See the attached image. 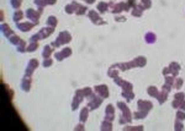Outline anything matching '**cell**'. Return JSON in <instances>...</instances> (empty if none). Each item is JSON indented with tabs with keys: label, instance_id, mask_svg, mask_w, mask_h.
<instances>
[{
	"label": "cell",
	"instance_id": "obj_1",
	"mask_svg": "<svg viewBox=\"0 0 185 131\" xmlns=\"http://www.w3.org/2000/svg\"><path fill=\"white\" fill-rule=\"evenodd\" d=\"M117 107L121 109V112H122V115L120 116V124H128V123H131L132 114H131V112H130L128 107L126 106V103L119 102L117 103Z\"/></svg>",
	"mask_w": 185,
	"mask_h": 131
},
{
	"label": "cell",
	"instance_id": "obj_2",
	"mask_svg": "<svg viewBox=\"0 0 185 131\" xmlns=\"http://www.w3.org/2000/svg\"><path fill=\"white\" fill-rule=\"evenodd\" d=\"M72 40V37H71V33L67 32V31H63L59 33V36L57 38V40H54L52 43V47H60L62 44H66V43H69Z\"/></svg>",
	"mask_w": 185,
	"mask_h": 131
},
{
	"label": "cell",
	"instance_id": "obj_3",
	"mask_svg": "<svg viewBox=\"0 0 185 131\" xmlns=\"http://www.w3.org/2000/svg\"><path fill=\"white\" fill-rule=\"evenodd\" d=\"M130 5L128 3H117V4H115V3H110L109 4V8H110V10H111V12L112 13H120V12H122V11H127V10H130Z\"/></svg>",
	"mask_w": 185,
	"mask_h": 131
},
{
	"label": "cell",
	"instance_id": "obj_4",
	"mask_svg": "<svg viewBox=\"0 0 185 131\" xmlns=\"http://www.w3.org/2000/svg\"><path fill=\"white\" fill-rule=\"evenodd\" d=\"M88 101H89V103H88V107H89V109H98L100 106H101V103H102V97H98V94L95 93V94H90L88 97Z\"/></svg>",
	"mask_w": 185,
	"mask_h": 131
},
{
	"label": "cell",
	"instance_id": "obj_5",
	"mask_svg": "<svg viewBox=\"0 0 185 131\" xmlns=\"http://www.w3.org/2000/svg\"><path fill=\"white\" fill-rule=\"evenodd\" d=\"M88 16H89V18L91 20V22L94 25H105L106 23L105 21H102V18L99 16V13L95 10H89L88 11Z\"/></svg>",
	"mask_w": 185,
	"mask_h": 131
},
{
	"label": "cell",
	"instance_id": "obj_6",
	"mask_svg": "<svg viewBox=\"0 0 185 131\" xmlns=\"http://www.w3.org/2000/svg\"><path fill=\"white\" fill-rule=\"evenodd\" d=\"M94 91L98 96L102 98H107L109 97V87L106 85H99V86H95L94 87Z\"/></svg>",
	"mask_w": 185,
	"mask_h": 131
},
{
	"label": "cell",
	"instance_id": "obj_7",
	"mask_svg": "<svg viewBox=\"0 0 185 131\" xmlns=\"http://www.w3.org/2000/svg\"><path fill=\"white\" fill-rule=\"evenodd\" d=\"M16 25H17V28H19L20 31L27 32V31H30L36 23H35V22H29V21H26V22H17Z\"/></svg>",
	"mask_w": 185,
	"mask_h": 131
},
{
	"label": "cell",
	"instance_id": "obj_8",
	"mask_svg": "<svg viewBox=\"0 0 185 131\" xmlns=\"http://www.w3.org/2000/svg\"><path fill=\"white\" fill-rule=\"evenodd\" d=\"M105 119L109 120V121H112L115 119V108L112 104H109L106 107V110H105Z\"/></svg>",
	"mask_w": 185,
	"mask_h": 131
},
{
	"label": "cell",
	"instance_id": "obj_9",
	"mask_svg": "<svg viewBox=\"0 0 185 131\" xmlns=\"http://www.w3.org/2000/svg\"><path fill=\"white\" fill-rule=\"evenodd\" d=\"M137 106H138V109L146 110V112H149V110L153 108L152 102H149V101H143V99L138 101V103H137Z\"/></svg>",
	"mask_w": 185,
	"mask_h": 131
},
{
	"label": "cell",
	"instance_id": "obj_10",
	"mask_svg": "<svg viewBox=\"0 0 185 131\" xmlns=\"http://www.w3.org/2000/svg\"><path fill=\"white\" fill-rule=\"evenodd\" d=\"M132 66L133 67H143L146 64H147V60H146V58L145 57H137V58H135L132 61Z\"/></svg>",
	"mask_w": 185,
	"mask_h": 131
},
{
	"label": "cell",
	"instance_id": "obj_11",
	"mask_svg": "<svg viewBox=\"0 0 185 131\" xmlns=\"http://www.w3.org/2000/svg\"><path fill=\"white\" fill-rule=\"evenodd\" d=\"M26 16L29 20H32L33 22H35L36 25L38 23V18H40V13H37L35 10H32V9H29L26 11Z\"/></svg>",
	"mask_w": 185,
	"mask_h": 131
},
{
	"label": "cell",
	"instance_id": "obj_12",
	"mask_svg": "<svg viewBox=\"0 0 185 131\" xmlns=\"http://www.w3.org/2000/svg\"><path fill=\"white\" fill-rule=\"evenodd\" d=\"M37 66H38V61L36 59L30 60V63H29V65H27V69H26V75H30V76H31V74L33 72L35 69H37Z\"/></svg>",
	"mask_w": 185,
	"mask_h": 131
},
{
	"label": "cell",
	"instance_id": "obj_13",
	"mask_svg": "<svg viewBox=\"0 0 185 131\" xmlns=\"http://www.w3.org/2000/svg\"><path fill=\"white\" fill-rule=\"evenodd\" d=\"M30 87H31V79H30V75H26V76L22 79L21 88L24 89V91H30Z\"/></svg>",
	"mask_w": 185,
	"mask_h": 131
},
{
	"label": "cell",
	"instance_id": "obj_14",
	"mask_svg": "<svg viewBox=\"0 0 185 131\" xmlns=\"http://www.w3.org/2000/svg\"><path fill=\"white\" fill-rule=\"evenodd\" d=\"M143 6L140 4V5H135L133 8H132V16H135V17H141L142 16V13H143Z\"/></svg>",
	"mask_w": 185,
	"mask_h": 131
},
{
	"label": "cell",
	"instance_id": "obj_15",
	"mask_svg": "<svg viewBox=\"0 0 185 131\" xmlns=\"http://www.w3.org/2000/svg\"><path fill=\"white\" fill-rule=\"evenodd\" d=\"M73 5H74V8H75V13L77 15H84V13L86 12V6H83V5H79L78 3H75V1H73L72 3Z\"/></svg>",
	"mask_w": 185,
	"mask_h": 131
},
{
	"label": "cell",
	"instance_id": "obj_16",
	"mask_svg": "<svg viewBox=\"0 0 185 131\" xmlns=\"http://www.w3.org/2000/svg\"><path fill=\"white\" fill-rule=\"evenodd\" d=\"M52 33H53V27H47V28H42L38 32V36H40V38H46V37L51 36Z\"/></svg>",
	"mask_w": 185,
	"mask_h": 131
},
{
	"label": "cell",
	"instance_id": "obj_17",
	"mask_svg": "<svg viewBox=\"0 0 185 131\" xmlns=\"http://www.w3.org/2000/svg\"><path fill=\"white\" fill-rule=\"evenodd\" d=\"M169 69H170V74H172L173 76H176V75L179 74V71H180V65L178 63H175V61H173V63H170Z\"/></svg>",
	"mask_w": 185,
	"mask_h": 131
},
{
	"label": "cell",
	"instance_id": "obj_18",
	"mask_svg": "<svg viewBox=\"0 0 185 131\" xmlns=\"http://www.w3.org/2000/svg\"><path fill=\"white\" fill-rule=\"evenodd\" d=\"M88 115H89V107L86 106L85 108L81 109V112H80V115H79V118H80V123H85L86 119H88Z\"/></svg>",
	"mask_w": 185,
	"mask_h": 131
},
{
	"label": "cell",
	"instance_id": "obj_19",
	"mask_svg": "<svg viewBox=\"0 0 185 131\" xmlns=\"http://www.w3.org/2000/svg\"><path fill=\"white\" fill-rule=\"evenodd\" d=\"M147 93L150 96V97H155V98L159 96V91H158V88L154 87V86H149V87L147 88Z\"/></svg>",
	"mask_w": 185,
	"mask_h": 131
},
{
	"label": "cell",
	"instance_id": "obj_20",
	"mask_svg": "<svg viewBox=\"0 0 185 131\" xmlns=\"http://www.w3.org/2000/svg\"><path fill=\"white\" fill-rule=\"evenodd\" d=\"M148 114V112H146V110H142V109H138L137 112L133 113V118L135 119H143V118H146Z\"/></svg>",
	"mask_w": 185,
	"mask_h": 131
},
{
	"label": "cell",
	"instance_id": "obj_21",
	"mask_svg": "<svg viewBox=\"0 0 185 131\" xmlns=\"http://www.w3.org/2000/svg\"><path fill=\"white\" fill-rule=\"evenodd\" d=\"M145 39H146V42H147L148 44H152V43H154V42H155L157 37H155V34H154V33H152V32H148V33H146Z\"/></svg>",
	"mask_w": 185,
	"mask_h": 131
},
{
	"label": "cell",
	"instance_id": "obj_22",
	"mask_svg": "<svg viewBox=\"0 0 185 131\" xmlns=\"http://www.w3.org/2000/svg\"><path fill=\"white\" fill-rule=\"evenodd\" d=\"M81 101H83V97H80V96L75 94V97H74V99H73V102H72V110L77 109V108L79 107V104H80Z\"/></svg>",
	"mask_w": 185,
	"mask_h": 131
},
{
	"label": "cell",
	"instance_id": "obj_23",
	"mask_svg": "<svg viewBox=\"0 0 185 131\" xmlns=\"http://www.w3.org/2000/svg\"><path fill=\"white\" fill-rule=\"evenodd\" d=\"M1 30H3V33H4V36L5 37H8V38H10L11 36H12V31L10 30V27L8 26V25H5V23H3L1 25Z\"/></svg>",
	"mask_w": 185,
	"mask_h": 131
},
{
	"label": "cell",
	"instance_id": "obj_24",
	"mask_svg": "<svg viewBox=\"0 0 185 131\" xmlns=\"http://www.w3.org/2000/svg\"><path fill=\"white\" fill-rule=\"evenodd\" d=\"M117 67H119V64H116V65H114V66H111L110 69H109V76L110 77H116L117 76V72H119V70H117Z\"/></svg>",
	"mask_w": 185,
	"mask_h": 131
},
{
	"label": "cell",
	"instance_id": "obj_25",
	"mask_svg": "<svg viewBox=\"0 0 185 131\" xmlns=\"http://www.w3.org/2000/svg\"><path fill=\"white\" fill-rule=\"evenodd\" d=\"M107 10H109V4H106L105 1H101V3L98 4V11H99L100 13H104V12H106Z\"/></svg>",
	"mask_w": 185,
	"mask_h": 131
},
{
	"label": "cell",
	"instance_id": "obj_26",
	"mask_svg": "<svg viewBox=\"0 0 185 131\" xmlns=\"http://www.w3.org/2000/svg\"><path fill=\"white\" fill-rule=\"evenodd\" d=\"M101 130H107V131H110V130H112V124H111V121H109V120H104L101 123V127H100Z\"/></svg>",
	"mask_w": 185,
	"mask_h": 131
},
{
	"label": "cell",
	"instance_id": "obj_27",
	"mask_svg": "<svg viewBox=\"0 0 185 131\" xmlns=\"http://www.w3.org/2000/svg\"><path fill=\"white\" fill-rule=\"evenodd\" d=\"M157 98H158L159 104H163V103L166 102L167 98H168V93H167V92H164V91H161V92H159V96H158Z\"/></svg>",
	"mask_w": 185,
	"mask_h": 131
},
{
	"label": "cell",
	"instance_id": "obj_28",
	"mask_svg": "<svg viewBox=\"0 0 185 131\" xmlns=\"http://www.w3.org/2000/svg\"><path fill=\"white\" fill-rule=\"evenodd\" d=\"M122 97L126 98V99L130 102V101H132V99L135 98V94H133L132 91H123V92H122Z\"/></svg>",
	"mask_w": 185,
	"mask_h": 131
},
{
	"label": "cell",
	"instance_id": "obj_29",
	"mask_svg": "<svg viewBox=\"0 0 185 131\" xmlns=\"http://www.w3.org/2000/svg\"><path fill=\"white\" fill-rule=\"evenodd\" d=\"M47 26H50V27H56L57 26V18L54 17V16H50L48 18H47Z\"/></svg>",
	"mask_w": 185,
	"mask_h": 131
},
{
	"label": "cell",
	"instance_id": "obj_30",
	"mask_svg": "<svg viewBox=\"0 0 185 131\" xmlns=\"http://www.w3.org/2000/svg\"><path fill=\"white\" fill-rule=\"evenodd\" d=\"M133 66H132V63L130 61V63H122V64H119V69L120 70H122V71H126V70H128V69H132Z\"/></svg>",
	"mask_w": 185,
	"mask_h": 131
},
{
	"label": "cell",
	"instance_id": "obj_31",
	"mask_svg": "<svg viewBox=\"0 0 185 131\" xmlns=\"http://www.w3.org/2000/svg\"><path fill=\"white\" fill-rule=\"evenodd\" d=\"M121 87H122L123 91H132V88H133V86H132L131 82H127V81H123L122 85H121Z\"/></svg>",
	"mask_w": 185,
	"mask_h": 131
},
{
	"label": "cell",
	"instance_id": "obj_32",
	"mask_svg": "<svg viewBox=\"0 0 185 131\" xmlns=\"http://www.w3.org/2000/svg\"><path fill=\"white\" fill-rule=\"evenodd\" d=\"M38 47V43L37 42H31L29 45L26 47V52H35Z\"/></svg>",
	"mask_w": 185,
	"mask_h": 131
},
{
	"label": "cell",
	"instance_id": "obj_33",
	"mask_svg": "<svg viewBox=\"0 0 185 131\" xmlns=\"http://www.w3.org/2000/svg\"><path fill=\"white\" fill-rule=\"evenodd\" d=\"M51 54H52V48H51V45H46L45 49H43V53H42L43 58H45V59H46V58H50Z\"/></svg>",
	"mask_w": 185,
	"mask_h": 131
},
{
	"label": "cell",
	"instance_id": "obj_34",
	"mask_svg": "<svg viewBox=\"0 0 185 131\" xmlns=\"http://www.w3.org/2000/svg\"><path fill=\"white\" fill-rule=\"evenodd\" d=\"M10 39V42L12 43V44H15V45H17V44H20L22 42V39L20 38V37H17V36H15V34H12V36L9 38Z\"/></svg>",
	"mask_w": 185,
	"mask_h": 131
},
{
	"label": "cell",
	"instance_id": "obj_35",
	"mask_svg": "<svg viewBox=\"0 0 185 131\" xmlns=\"http://www.w3.org/2000/svg\"><path fill=\"white\" fill-rule=\"evenodd\" d=\"M22 16H24V13H22L21 11H20V10H17L15 13H14V21H15L16 23L20 22V20L22 18Z\"/></svg>",
	"mask_w": 185,
	"mask_h": 131
},
{
	"label": "cell",
	"instance_id": "obj_36",
	"mask_svg": "<svg viewBox=\"0 0 185 131\" xmlns=\"http://www.w3.org/2000/svg\"><path fill=\"white\" fill-rule=\"evenodd\" d=\"M174 81H175V76H169V75H167L166 76V84L167 85H169V86H172L173 87V85H174Z\"/></svg>",
	"mask_w": 185,
	"mask_h": 131
},
{
	"label": "cell",
	"instance_id": "obj_37",
	"mask_svg": "<svg viewBox=\"0 0 185 131\" xmlns=\"http://www.w3.org/2000/svg\"><path fill=\"white\" fill-rule=\"evenodd\" d=\"M10 4L14 9H16L19 10V8L21 6V0H10Z\"/></svg>",
	"mask_w": 185,
	"mask_h": 131
},
{
	"label": "cell",
	"instance_id": "obj_38",
	"mask_svg": "<svg viewBox=\"0 0 185 131\" xmlns=\"http://www.w3.org/2000/svg\"><path fill=\"white\" fill-rule=\"evenodd\" d=\"M35 4L40 6V9H38V12L41 13V12H42V9H43V6H46V1H45V0H35Z\"/></svg>",
	"mask_w": 185,
	"mask_h": 131
},
{
	"label": "cell",
	"instance_id": "obj_39",
	"mask_svg": "<svg viewBox=\"0 0 185 131\" xmlns=\"http://www.w3.org/2000/svg\"><path fill=\"white\" fill-rule=\"evenodd\" d=\"M141 5L143 6V9H149L150 6H152V3H150V0H141Z\"/></svg>",
	"mask_w": 185,
	"mask_h": 131
},
{
	"label": "cell",
	"instance_id": "obj_40",
	"mask_svg": "<svg viewBox=\"0 0 185 131\" xmlns=\"http://www.w3.org/2000/svg\"><path fill=\"white\" fill-rule=\"evenodd\" d=\"M183 86V79H180V77H178V79H175V81H174V85H173V87L174 88H180Z\"/></svg>",
	"mask_w": 185,
	"mask_h": 131
},
{
	"label": "cell",
	"instance_id": "obj_41",
	"mask_svg": "<svg viewBox=\"0 0 185 131\" xmlns=\"http://www.w3.org/2000/svg\"><path fill=\"white\" fill-rule=\"evenodd\" d=\"M60 53H62V55H63V58H64V59H66L67 57H71V55H72V50H71V48H66V49H63Z\"/></svg>",
	"mask_w": 185,
	"mask_h": 131
},
{
	"label": "cell",
	"instance_id": "obj_42",
	"mask_svg": "<svg viewBox=\"0 0 185 131\" xmlns=\"http://www.w3.org/2000/svg\"><path fill=\"white\" fill-rule=\"evenodd\" d=\"M174 129L175 130H183L184 129V125H183V123H181V120H179V119H176L175 120V124H174Z\"/></svg>",
	"mask_w": 185,
	"mask_h": 131
},
{
	"label": "cell",
	"instance_id": "obj_43",
	"mask_svg": "<svg viewBox=\"0 0 185 131\" xmlns=\"http://www.w3.org/2000/svg\"><path fill=\"white\" fill-rule=\"evenodd\" d=\"M66 12H68V13H73V12H75V8H74V5H73V4L67 5V6H66Z\"/></svg>",
	"mask_w": 185,
	"mask_h": 131
},
{
	"label": "cell",
	"instance_id": "obj_44",
	"mask_svg": "<svg viewBox=\"0 0 185 131\" xmlns=\"http://www.w3.org/2000/svg\"><path fill=\"white\" fill-rule=\"evenodd\" d=\"M176 118L179 119V120H185V113H184V110H178V113H176Z\"/></svg>",
	"mask_w": 185,
	"mask_h": 131
},
{
	"label": "cell",
	"instance_id": "obj_45",
	"mask_svg": "<svg viewBox=\"0 0 185 131\" xmlns=\"http://www.w3.org/2000/svg\"><path fill=\"white\" fill-rule=\"evenodd\" d=\"M184 98H185V94H184L183 92H179V93H176V94L174 96V99H179V101H184Z\"/></svg>",
	"mask_w": 185,
	"mask_h": 131
},
{
	"label": "cell",
	"instance_id": "obj_46",
	"mask_svg": "<svg viewBox=\"0 0 185 131\" xmlns=\"http://www.w3.org/2000/svg\"><path fill=\"white\" fill-rule=\"evenodd\" d=\"M125 81V80H122L121 77H119V76H116V77H114V82L116 85H119V86H121L122 85V82Z\"/></svg>",
	"mask_w": 185,
	"mask_h": 131
},
{
	"label": "cell",
	"instance_id": "obj_47",
	"mask_svg": "<svg viewBox=\"0 0 185 131\" xmlns=\"http://www.w3.org/2000/svg\"><path fill=\"white\" fill-rule=\"evenodd\" d=\"M170 89H172V86H169V85H167V84H164V86L162 87V91L167 92V93H169V92H170Z\"/></svg>",
	"mask_w": 185,
	"mask_h": 131
},
{
	"label": "cell",
	"instance_id": "obj_48",
	"mask_svg": "<svg viewBox=\"0 0 185 131\" xmlns=\"http://www.w3.org/2000/svg\"><path fill=\"white\" fill-rule=\"evenodd\" d=\"M51 65H52V60L50 58H46L45 61H43V66L47 67V66H51Z\"/></svg>",
	"mask_w": 185,
	"mask_h": 131
},
{
	"label": "cell",
	"instance_id": "obj_49",
	"mask_svg": "<svg viewBox=\"0 0 185 131\" xmlns=\"http://www.w3.org/2000/svg\"><path fill=\"white\" fill-rule=\"evenodd\" d=\"M180 103H181V101H179V99H174L173 103H172V106H173V108H179V107H180Z\"/></svg>",
	"mask_w": 185,
	"mask_h": 131
},
{
	"label": "cell",
	"instance_id": "obj_50",
	"mask_svg": "<svg viewBox=\"0 0 185 131\" xmlns=\"http://www.w3.org/2000/svg\"><path fill=\"white\" fill-rule=\"evenodd\" d=\"M142 129H143V126H137V127L128 126V127H123V130H142Z\"/></svg>",
	"mask_w": 185,
	"mask_h": 131
},
{
	"label": "cell",
	"instance_id": "obj_51",
	"mask_svg": "<svg viewBox=\"0 0 185 131\" xmlns=\"http://www.w3.org/2000/svg\"><path fill=\"white\" fill-rule=\"evenodd\" d=\"M162 72H163L164 76H167V75H169V74H170V69H169V66H168V67H164Z\"/></svg>",
	"mask_w": 185,
	"mask_h": 131
},
{
	"label": "cell",
	"instance_id": "obj_52",
	"mask_svg": "<svg viewBox=\"0 0 185 131\" xmlns=\"http://www.w3.org/2000/svg\"><path fill=\"white\" fill-rule=\"evenodd\" d=\"M116 21H119V22H123V21H126V17H123V16H116Z\"/></svg>",
	"mask_w": 185,
	"mask_h": 131
},
{
	"label": "cell",
	"instance_id": "obj_53",
	"mask_svg": "<svg viewBox=\"0 0 185 131\" xmlns=\"http://www.w3.org/2000/svg\"><path fill=\"white\" fill-rule=\"evenodd\" d=\"M45 1H46V5H53L57 0H45Z\"/></svg>",
	"mask_w": 185,
	"mask_h": 131
},
{
	"label": "cell",
	"instance_id": "obj_54",
	"mask_svg": "<svg viewBox=\"0 0 185 131\" xmlns=\"http://www.w3.org/2000/svg\"><path fill=\"white\" fill-rule=\"evenodd\" d=\"M181 110H184L185 112V101H181V103H180V107H179Z\"/></svg>",
	"mask_w": 185,
	"mask_h": 131
},
{
	"label": "cell",
	"instance_id": "obj_55",
	"mask_svg": "<svg viewBox=\"0 0 185 131\" xmlns=\"http://www.w3.org/2000/svg\"><path fill=\"white\" fill-rule=\"evenodd\" d=\"M75 130H84V126H83V123L80 124V125H77L75 126Z\"/></svg>",
	"mask_w": 185,
	"mask_h": 131
},
{
	"label": "cell",
	"instance_id": "obj_56",
	"mask_svg": "<svg viewBox=\"0 0 185 131\" xmlns=\"http://www.w3.org/2000/svg\"><path fill=\"white\" fill-rule=\"evenodd\" d=\"M84 1H85L86 4H93V3L95 1V0H84Z\"/></svg>",
	"mask_w": 185,
	"mask_h": 131
}]
</instances>
